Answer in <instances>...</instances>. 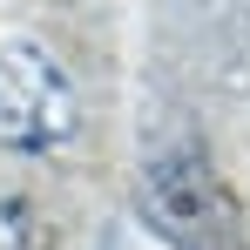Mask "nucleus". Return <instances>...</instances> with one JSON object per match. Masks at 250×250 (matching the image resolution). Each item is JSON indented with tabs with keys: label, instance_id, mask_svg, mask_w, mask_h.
<instances>
[{
	"label": "nucleus",
	"instance_id": "1",
	"mask_svg": "<svg viewBox=\"0 0 250 250\" xmlns=\"http://www.w3.org/2000/svg\"><path fill=\"white\" fill-rule=\"evenodd\" d=\"M82 135V95L34 41H0V149L54 156Z\"/></svg>",
	"mask_w": 250,
	"mask_h": 250
},
{
	"label": "nucleus",
	"instance_id": "2",
	"mask_svg": "<svg viewBox=\"0 0 250 250\" xmlns=\"http://www.w3.org/2000/svg\"><path fill=\"white\" fill-rule=\"evenodd\" d=\"M142 203L183 244H203L223 223V189H216V176H209V163L196 149H163L149 163V176H142Z\"/></svg>",
	"mask_w": 250,
	"mask_h": 250
},
{
	"label": "nucleus",
	"instance_id": "3",
	"mask_svg": "<svg viewBox=\"0 0 250 250\" xmlns=\"http://www.w3.org/2000/svg\"><path fill=\"white\" fill-rule=\"evenodd\" d=\"M0 250H34V216L14 196H0Z\"/></svg>",
	"mask_w": 250,
	"mask_h": 250
}]
</instances>
